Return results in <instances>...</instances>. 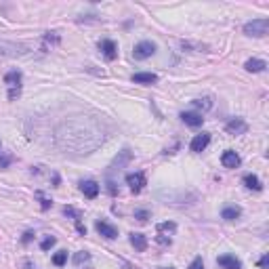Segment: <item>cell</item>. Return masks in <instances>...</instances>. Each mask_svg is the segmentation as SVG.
Listing matches in <instances>:
<instances>
[{"label":"cell","mask_w":269,"mask_h":269,"mask_svg":"<svg viewBox=\"0 0 269 269\" xmlns=\"http://www.w3.org/2000/svg\"><path fill=\"white\" fill-rule=\"evenodd\" d=\"M21 71H17V69H13V71H8V74L4 76V82H6V86H8V99L11 101H15L17 97L21 95Z\"/></svg>","instance_id":"6da1fadb"},{"label":"cell","mask_w":269,"mask_h":269,"mask_svg":"<svg viewBox=\"0 0 269 269\" xmlns=\"http://www.w3.org/2000/svg\"><path fill=\"white\" fill-rule=\"evenodd\" d=\"M267 30H269V19H253L244 25V34L255 36V38H263V36H267Z\"/></svg>","instance_id":"7a4b0ae2"},{"label":"cell","mask_w":269,"mask_h":269,"mask_svg":"<svg viewBox=\"0 0 269 269\" xmlns=\"http://www.w3.org/2000/svg\"><path fill=\"white\" fill-rule=\"evenodd\" d=\"M154 53H156V44L149 42V40H143V42H139L137 47H134L133 55H134V59H147V57L154 55Z\"/></svg>","instance_id":"3957f363"},{"label":"cell","mask_w":269,"mask_h":269,"mask_svg":"<svg viewBox=\"0 0 269 269\" xmlns=\"http://www.w3.org/2000/svg\"><path fill=\"white\" fill-rule=\"evenodd\" d=\"M127 183H129V187L134 194H139L143 187H145L147 179H145V175H143V173H131V175H127Z\"/></svg>","instance_id":"277c9868"},{"label":"cell","mask_w":269,"mask_h":269,"mask_svg":"<svg viewBox=\"0 0 269 269\" xmlns=\"http://www.w3.org/2000/svg\"><path fill=\"white\" fill-rule=\"evenodd\" d=\"M208 143H210V133H202V134H196V137L192 139L190 147H192V151H196V154H200V151H204L206 147H208Z\"/></svg>","instance_id":"5b68a950"},{"label":"cell","mask_w":269,"mask_h":269,"mask_svg":"<svg viewBox=\"0 0 269 269\" xmlns=\"http://www.w3.org/2000/svg\"><path fill=\"white\" fill-rule=\"evenodd\" d=\"M99 49H101L103 57H105L107 61H114L116 57H118V47H116L114 40H101V42H99Z\"/></svg>","instance_id":"8992f818"},{"label":"cell","mask_w":269,"mask_h":269,"mask_svg":"<svg viewBox=\"0 0 269 269\" xmlns=\"http://www.w3.org/2000/svg\"><path fill=\"white\" fill-rule=\"evenodd\" d=\"M225 131L236 137V134H244V133L248 131V124L242 120V118H234V120H229V122L225 124Z\"/></svg>","instance_id":"52a82bcc"},{"label":"cell","mask_w":269,"mask_h":269,"mask_svg":"<svg viewBox=\"0 0 269 269\" xmlns=\"http://www.w3.org/2000/svg\"><path fill=\"white\" fill-rule=\"evenodd\" d=\"M240 156L236 154V151H231V149H227V151H223V156H221V164L225 166V168H238L240 166Z\"/></svg>","instance_id":"ba28073f"},{"label":"cell","mask_w":269,"mask_h":269,"mask_svg":"<svg viewBox=\"0 0 269 269\" xmlns=\"http://www.w3.org/2000/svg\"><path fill=\"white\" fill-rule=\"evenodd\" d=\"M97 231L103 236V238H107V240H114V238H118V229H116L114 225H110V223H105V221H97Z\"/></svg>","instance_id":"9c48e42d"},{"label":"cell","mask_w":269,"mask_h":269,"mask_svg":"<svg viewBox=\"0 0 269 269\" xmlns=\"http://www.w3.org/2000/svg\"><path fill=\"white\" fill-rule=\"evenodd\" d=\"M80 192H82L86 198H97V196H99V183L97 181H82L80 183Z\"/></svg>","instance_id":"30bf717a"},{"label":"cell","mask_w":269,"mask_h":269,"mask_svg":"<svg viewBox=\"0 0 269 269\" xmlns=\"http://www.w3.org/2000/svg\"><path fill=\"white\" fill-rule=\"evenodd\" d=\"M217 263H219L223 269H242L240 259H236L234 255H223V257L217 259Z\"/></svg>","instance_id":"8fae6325"},{"label":"cell","mask_w":269,"mask_h":269,"mask_svg":"<svg viewBox=\"0 0 269 269\" xmlns=\"http://www.w3.org/2000/svg\"><path fill=\"white\" fill-rule=\"evenodd\" d=\"M181 120L187 124V127H202V122H204V118H202V114H194V112H183L181 114Z\"/></svg>","instance_id":"7c38bea8"},{"label":"cell","mask_w":269,"mask_h":269,"mask_svg":"<svg viewBox=\"0 0 269 269\" xmlns=\"http://www.w3.org/2000/svg\"><path fill=\"white\" fill-rule=\"evenodd\" d=\"M133 82H137V84H154V82H158V76L151 74V71H139V74L133 76Z\"/></svg>","instance_id":"4fadbf2b"},{"label":"cell","mask_w":269,"mask_h":269,"mask_svg":"<svg viewBox=\"0 0 269 269\" xmlns=\"http://www.w3.org/2000/svg\"><path fill=\"white\" fill-rule=\"evenodd\" d=\"M131 162V149H122L120 151V158H116L114 162H112V166L110 168H114V170H120L124 164H129Z\"/></svg>","instance_id":"5bb4252c"},{"label":"cell","mask_w":269,"mask_h":269,"mask_svg":"<svg viewBox=\"0 0 269 269\" xmlns=\"http://www.w3.org/2000/svg\"><path fill=\"white\" fill-rule=\"evenodd\" d=\"M131 244L134 246V250L143 253V250L147 248V238L143 236V234H131Z\"/></svg>","instance_id":"9a60e30c"},{"label":"cell","mask_w":269,"mask_h":269,"mask_svg":"<svg viewBox=\"0 0 269 269\" xmlns=\"http://www.w3.org/2000/svg\"><path fill=\"white\" fill-rule=\"evenodd\" d=\"M242 214V210H240V206H225V208L221 210V217L225 219V221H236L238 217Z\"/></svg>","instance_id":"2e32d148"},{"label":"cell","mask_w":269,"mask_h":269,"mask_svg":"<svg viewBox=\"0 0 269 269\" xmlns=\"http://www.w3.org/2000/svg\"><path fill=\"white\" fill-rule=\"evenodd\" d=\"M244 185L248 187V190H255V192L263 190V183H261V179H259L257 175H246L244 177Z\"/></svg>","instance_id":"e0dca14e"},{"label":"cell","mask_w":269,"mask_h":269,"mask_svg":"<svg viewBox=\"0 0 269 269\" xmlns=\"http://www.w3.org/2000/svg\"><path fill=\"white\" fill-rule=\"evenodd\" d=\"M244 67H246V71H263L267 67V64L263 59H248L244 64Z\"/></svg>","instance_id":"ac0fdd59"},{"label":"cell","mask_w":269,"mask_h":269,"mask_svg":"<svg viewBox=\"0 0 269 269\" xmlns=\"http://www.w3.org/2000/svg\"><path fill=\"white\" fill-rule=\"evenodd\" d=\"M86 261H91V255L84 253V250H82V253H76V257H74V263H76V267H80V265L86 263Z\"/></svg>","instance_id":"d6986e66"},{"label":"cell","mask_w":269,"mask_h":269,"mask_svg":"<svg viewBox=\"0 0 269 269\" xmlns=\"http://www.w3.org/2000/svg\"><path fill=\"white\" fill-rule=\"evenodd\" d=\"M66 261H67V253H66V250H61V253H57L55 257H53V263H55L57 267L66 265Z\"/></svg>","instance_id":"ffe728a7"},{"label":"cell","mask_w":269,"mask_h":269,"mask_svg":"<svg viewBox=\"0 0 269 269\" xmlns=\"http://www.w3.org/2000/svg\"><path fill=\"white\" fill-rule=\"evenodd\" d=\"M175 229H177L175 223H160V225H158V234H164V231H168V234H173Z\"/></svg>","instance_id":"44dd1931"},{"label":"cell","mask_w":269,"mask_h":269,"mask_svg":"<svg viewBox=\"0 0 269 269\" xmlns=\"http://www.w3.org/2000/svg\"><path fill=\"white\" fill-rule=\"evenodd\" d=\"M194 105H196V107H200V110H210V107H212V101L208 99V97H206V99H196Z\"/></svg>","instance_id":"7402d4cb"},{"label":"cell","mask_w":269,"mask_h":269,"mask_svg":"<svg viewBox=\"0 0 269 269\" xmlns=\"http://www.w3.org/2000/svg\"><path fill=\"white\" fill-rule=\"evenodd\" d=\"M13 162V158L11 156H4V154H0V168H8Z\"/></svg>","instance_id":"603a6c76"},{"label":"cell","mask_w":269,"mask_h":269,"mask_svg":"<svg viewBox=\"0 0 269 269\" xmlns=\"http://www.w3.org/2000/svg\"><path fill=\"white\" fill-rule=\"evenodd\" d=\"M55 242H57L55 238H44V240H42V244H40V248H42V250H49L53 244H55Z\"/></svg>","instance_id":"cb8c5ba5"},{"label":"cell","mask_w":269,"mask_h":269,"mask_svg":"<svg viewBox=\"0 0 269 269\" xmlns=\"http://www.w3.org/2000/svg\"><path fill=\"white\" fill-rule=\"evenodd\" d=\"M134 217H137L141 223H145L147 221V217H149V214H147V210H137V212H134Z\"/></svg>","instance_id":"d4e9b609"},{"label":"cell","mask_w":269,"mask_h":269,"mask_svg":"<svg viewBox=\"0 0 269 269\" xmlns=\"http://www.w3.org/2000/svg\"><path fill=\"white\" fill-rule=\"evenodd\" d=\"M190 269H204L202 259H200V257H198V259H194V261H192V265H190Z\"/></svg>","instance_id":"484cf974"},{"label":"cell","mask_w":269,"mask_h":269,"mask_svg":"<svg viewBox=\"0 0 269 269\" xmlns=\"http://www.w3.org/2000/svg\"><path fill=\"white\" fill-rule=\"evenodd\" d=\"M259 267H261V269H269V257L267 255L261 259V261H259Z\"/></svg>","instance_id":"4316f807"},{"label":"cell","mask_w":269,"mask_h":269,"mask_svg":"<svg viewBox=\"0 0 269 269\" xmlns=\"http://www.w3.org/2000/svg\"><path fill=\"white\" fill-rule=\"evenodd\" d=\"M107 192H110L112 196H116V183L114 181H107Z\"/></svg>","instance_id":"83f0119b"},{"label":"cell","mask_w":269,"mask_h":269,"mask_svg":"<svg viewBox=\"0 0 269 269\" xmlns=\"http://www.w3.org/2000/svg\"><path fill=\"white\" fill-rule=\"evenodd\" d=\"M34 238V234H32V231H25V234H23V244H28V242Z\"/></svg>","instance_id":"f1b7e54d"},{"label":"cell","mask_w":269,"mask_h":269,"mask_svg":"<svg viewBox=\"0 0 269 269\" xmlns=\"http://www.w3.org/2000/svg\"><path fill=\"white\" fill-rule=\"evenodd\" d=\"M160 269H175V267H160Z\"/></svg>","instance_id":"f546056e"}]
</instances>
